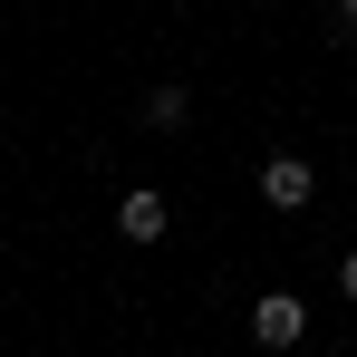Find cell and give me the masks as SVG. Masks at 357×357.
Listing matches in <instances>:
<instances>
[{"mask_svg":"<svg viewBox=\"0 0 357 357\" xmlns=\"http://www.w3.org/2000/svg\"><path fill=\"white\" fill-rule=\"evenodd\" d=\"M309 193H319L309 155H271V165H261V203H271V213H309Z\"/></svg>","mask_w":357,"mask_h":357,"instance_id":"7a4b0ae2","label":"cell"},{"mask_svg":"<svg viewBox=\"0 0 357 357\" xmlns=\"http://www.w3.org/2000/svg\"><path fill=\"white\" fill-rule=\"evenodd\" d=\"M328 10H338V39H357V0H328Z\"/></svg>","mask_w":357,"mask_h":357,"instance_id":"5b68a950","label":"cell"},{"mask_svg":"<svg viewBox=\"0 0 357 357\" xmlns=\"http://www.w3.org/2000/svg\"><path fill=\"white\" fill-rule=\"evenodd\" d=\"M135 116L155 126V135H183V126H193V97H183L174 77H165V87H145V107H135Z\"/></svg>","mask_w":357,"mask_h":357,"instance_id":"277c9868","label":"cell"},{"mask_svg":"<svg viewBox=\"0 0 357 357\" xmlns=\"http://www.w3.org/2000/svg\"><path fill=\"white\" fill-rule=\"evenodd\" d=\"M116 232H126V241H165V232H174V203H165L155 183H135V193L116 203Z\"/></svg>","mask_w":357,"mask_h":357,"instance_id":"3957f363","label":"cell"},{"mask_svg":"<svg viewBox=\"0 0 357 357\" xmlns=\"http://www.w3.org/2000/svg\"><path fill=\"white\" fill-rule=\"evenodd\" d=\"M251 338H261L271 357L299 348V338H309V299H299V290H261V299H251Z\"/></svg>","mask_w":357,"mask_h":357,"instance_id":"6da1fadb","label":"cell"},{"mask_svg":"<svg viewBox=\"0 0 357 357\" xmlns=\"http://www.w3.org/2000/svg\"><path fill=\"white\" fill-rule=\"evenodd\" d=\"M338 290H348V299H357V251H348V261H338Z\"/></svg>","mask_w":357,"mask_h":357,"instance_id":"8992f818","label":"cell"}]
</instances>
